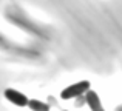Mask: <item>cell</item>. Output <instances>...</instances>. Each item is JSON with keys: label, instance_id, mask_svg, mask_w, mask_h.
I'll list each match as a JSON object with an SVG mask.
<instances>
[{"label": "cell", "instance_id": "cell-1", "mask_svg": "<svg viewBox=\"0 0 122 111\" xmlns=\"http://www.w3.org/2000/svg\"><path fill=\"white\" fill-rule=\"evenodd\" d=\"M88 90H90V82L82 80V82H77V83H73V85H70V87H66L65 90L60 93V97H62L63 100L74 99V97H79V96H82V94H85Z\"/></svg>", "mask_w": 122, "mask_h": 111}, {"label": "cell", "instance_id": "cell-2", "mask_svg": "<svg viewBox=\"0 0 122 111\" xmlns=\"http://www.w3.org/2000/svg\"><path fill=\"white\" fill-rule=\"evenodd\" d=\"M5 97L11 103H14V105H17V106H26L28 100H30L23 93H20V91H17V90H12V88L5 90Z\"/></svg>", "mask_w": 122, "mask_h": 111}, {"label": "cell", "instance_id": "cell-3", "mask_svg": "<svg viewBox=\"0 0 122 111\" xmlns=\"http://www.w3.org/2000/svg\"><path fill=\"white\" fill-rule=\"evenodd\" d=\"M85 100H86V105L90 106L91 111H105L104 106H102V103H101V99H99L97 93H94V91H91V90L86 91Z\"/></svg>", "mask_w": 122, "mask_h": 111}, {"label": "cell", "instance_id": "cell-4", "mask_svg": "<svg viewBox=\"0 0 122 111\" xmlns=\"http://www.w3.org/2000/svg\"><path fill=\"white\" fill-rule=\"evenodd\" d=\"M26 106H30L33 111H50V105L40 102V100H36V99L28 100V105Z\"/></svg>", "mask_w": 122, "mask_h": 111}]
</instances>
